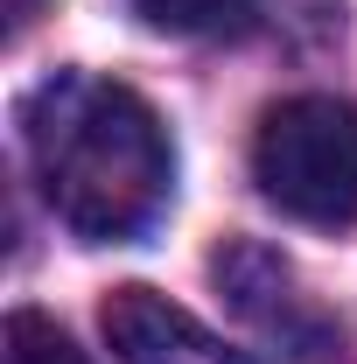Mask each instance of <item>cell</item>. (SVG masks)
Instances as JSON below:
<instances>
[{
  "instance_id": "1",
  "label": "cell",
  "mask_w": 357,
  "mask_h": 364,
  "mask_svg": "<svg viewBox=\"0 0 357 364\" xmlns=\"http://www.w3.org/2000/svg\"><path fill=\"white\" fill-rule=\"evenodd\" d=\"M21 140H28V168L43 182V203L91 245L140 238L169 210L176 147L161 134L154 105L112 77L56 70L49 85L28 91Z\"/></svg>"
},
{
  "instance_id": "2",
  "label": "cell",
  "mask_w": 357,
  "mask_h": 364,
  "mask_svg": "<svg viewBox=\"0 0 357 364\" xmlns=\"http://www.w3.org/2000/svg\"><path fill=\"white\" fill-rule=\"evenodd\" d=\"M252 176L302 225L357 218V105L351 98H280L252 134Z\"/></svg>"
},
{
  "instance_id": "3",
  "label": "cell",
  "mask_w": 357,
  "mask_h": 364,
  "mask_svg": "<svg viewBox=\"0 0 357 364\" xmlns=\"http://www.w3.org/2000/svg\"><path fill=\"white\" fill-rule=\"evenodd\" d=\"M211 280L231 301V316L245 322L260 343H273L280 358H322L336 343V316L302 287V273L287 267L280 252L252 245V238H231L218 259H211Z\"/></svg>"
},
{
  "instance_id": "4",
  "label": "cell",
  "mask_w": 357,
  "mask_h": 364,
  "mask_svg": "<svg viewBox=\"0 0 357 364\" xmlns=\"http://www.w3.org/2000/svg\"><path fill=\"white\" fill-rule=\"evenodd\" d=\"M105 336L119 364H245L224 336H211L189 309H176L154 287H119L105 301Z\"/></svg>"
},
{
  "instance_id": "5",
  "label": "cell",
  "mask_w": 357,
  "mask_h": 364,
  "mask_svg": "<svg viewBox=\"0 0 357 364\" xmlns=\"http://www.w3.org/2000/svg\"><path fill=\"white\" fill-rule=\"evenodd\" d=\"M169 36H238L252 21V0H134Z\"/></svg>"
},
{
  "instance_id": "6",
  "label": "cell",
  "mask_w": 357,
  "mask_h": 364,
  "mask_svg": "<svg viewBox=\"0 0 357 364\" xmlns=\"http://www.w3.org/2000/svg\"><path fill=\"white\" fill-rule=\"evenodd\" d=\"M0 364H91L63 329L49 316H36V309H14L7 316V329H0Z\"/></svg>"
}]
</instances>
